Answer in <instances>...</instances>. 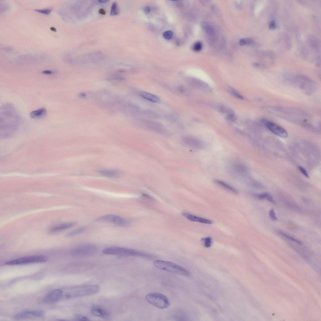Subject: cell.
<instances>
[{
    "label": "cell",
    "mask_w": 321,
    "mask_h": 321,
    "mask_svg": "<svg viewBox=\"0 0 321 321\" xmlns=\"http://www.w3.org/2000/svg\"><path fill=\"white\" fill-rule=\"evenodd\" d=\"M0 135L2 138L10 137L15 133L20 122V118L14 106L6 103L1 109Z\"/></svg>",
    "instance_id": "6da1fadb"
},
{
    "label": "cell",
    "mask_w": 321,
    "mask_h": 321,
    "mask_svg": "<svg viewBox=\"0 0 321 321\" xmlns=\"http://www.w3.org/2000/svg\"><path fill=\"white\" fill-rule=\"evenodd\" d=\"M100 289L99 286L95 285L68 287L62 289V298H71L87 296L97 293Z\"/></svg>",
    "instance_id": "7a4b0ae2"
},
{
    "label": "cell",
    "mask_w": 321,
    "mask_h": 321,
    "mask_svg": "<svg viewBox=\"0 0 321 321\" xmlns=\"http://www.w3.org/2000/svg\"><path fill=\"white\" fill-rule=\"evenodd\" d=\"M103 254L122 256L140 257L148 259H152L151 255L136 250L120 247H111L105 249L103 251Z\"/></svg>",
    "instance_id": "3957f363"
},
{
    "label": "cell",
    "mask_w": 321,
    "mask_h": 321,
    "mask_svg": "<svg viewBox=\"0 0 321 321\" xmlns=\"http://www.w3.org/2000/svg\"><path fill=\"white\" fill-rule=\"evenodd\" d=\"M153 265L159 269L165 271L177 274L185 277H188L190 273L184 267L178 264L169 261L157 260L154 261Z\"/></svg>",
    "instance_id": "277c9868"
},
{
    "label": "cell",
    "mask_w": 321,
    "mask_h": 321,
    "mask_svg": "<svg viewBox=\"0 0 321 321\" xmlns=\"http://www.w3.org/2000/svg\"><path fill=\"white\" fill-rule=\"evenodd\" d=\"M145 298L150 304L160 309H165L170 305L168 298L162 294L153 292L147 294Z\"/></svg>",
    "instance_id": "5b68a950"
},
{
    "label": "cell",
    "mask_w": 321,
    "mask_h": 321,
    "mask_svg": "<svg viewBox=\"0 0 321 321\" xmlns=\"http://www.w3.org/2000/svg\"><path fill=\"white\" fill-rule=\"evenodd\" d=\"M97 247L95 245L86 244L81 245L75 247L71 253L74 256L86 257L92 255L96 253Z\"/></svg>",
    "instance_id": "8992f818"
},
{
    "label": "cell",
    "mask_w": 321,
    "mask_h": 321,
    "mask_svg": "<svg viewBox=\"0 0 321 321\" xmlns=\"http://www.w3.org/2000/svg\"><path fill=\"white\" fill-rule=\"evenodd\" d=\"M48 258L44 256H36L25 257L9 261L5 263L6 265H15L28 264L42 263L46 262Z\"/></svg>",
    "instance_id": "52a82bcc"
},
{
    "label": "cell",
    "mask_w": 321,
    "mask_h": 321,
    "mask_svg": "<svg viewBox=\"0 0 321 321\" xmlns=\"http://www.w3.org/2000/svg\"><path fill=\"white\" fill-rule=\"evenodd\" d=\"M141 124L149 129L160 134L166 135L168 134L166 128L162 124L156 121L143 119L140 121Z\"/></svg>",
    "instance_id": "ba28073f"
},
{
    "label": "cell",
    "mask_w": 321,
    "mask_h": 321,
    "mask_svg": "<svg viewBox=\"0 0 321 321\" xmlns=\"http://www.w3.org/2000/svg\"><path fill=\"white\" fill-rule=\"evenodd\" d=\"M97 221L111 223L120 227H125L128 224L126 220L118 216L113 214L107 215L100 217L97 219Z\"/></svg>",
    "instance_id": "9c48e42d"
},
{
    "label": "cell",
    "mask_w": 321,
    "mask_h": 321,
    "mask_svg": "<svg viewBox=\"0 0 321 321\" xmlns=\"http://www.w3.org/2000/svg\"><path fill=\"white\" fill-rule=\"evenodd\" d=\"M262 122L270 131L277 136L285 138L288 137L287 132L284 128L267 119H263Z\"/></svg>",
    "instance_id": "30bf717a"
},
{
    "label": "cell",
    "mask_w": 321,
    "mask_h": 321,
    "mask_svg": "<svg viewBox=\"0 0 321 321\" xmlns=\"http://www.w3.org/2000/svg\"><path fill=\"white\" fill-rule=\"evenodd\" d=\"M182 141L185 145L194 149H202L204 146L202 141L193 137H184Z\"/></svg>",
    "instance_id": "8fae6325"
},
{
    "label": "cell",
    "mask_w": 321,
    "mask_h": 321,
    "mask_svg": "<svg viewBox=\"0 0 321 321\" xmlns=\"http://www.w3.org/2000/svg\"><path fill=\"white\" fill-rule=\"evenodd\" d=\"M62 291L61 289H56L50 292L44 299V301L46 303L55 302L62 298Z\"/></svg>",
    "instance_id": "7c38bea8"
},
{
    "label": "cell",
    "mask_w": 321,
    "mask_h": 321,
    "mask_svg": "<svg viewBox=\"0 0 321 321\" xmlns=\"http://www.w3.org/2000/svg\"><path fill=\"white\" fill-rule=\"evenodd\" d=\"M44 312L40 310H25L18 313L15 316V318L21 319L27 318L29 316L40 317L43 316Z\"/></svg>",
    "instance_id": "4fadbf2b"
},
{
    "label": "cell",
    "mask_w": 321,
    "mask_h": 321,
    "mask_svg": "<svg viewBox=\"0 0 321 321\" xmlns=\"http://www.w3.org/2000/svg\"><path fill=\"white\" fill-rule=\"evenodd\" d=\"M182 215L185 218L190 220V221L193 222L204 223V224H212V221L209 219L201 218L191 214L187 213H182Z\"/></svg>",
    "instance_id": "5bb4252c"
},
{
    "label": "cell",
    "mask_w": 321,
    "mask_h": 321,
    "mask_svg": "<svg viewBox=\"0 0 321 321\" xmlns=\"http://www.w3.org/2000/svg\"><path fill=\"white\" fill-rule=\"evenodd\" d=\"M91 312L94 316L107 319L109 318L110 314L108 311L98 306L93 307L91 309Z\"/></svg>",
    "instance_id": "9a60e30c"
},
{
    "label": "cell",
    "mask_w": 321,
    "mask_h": 321,
    "mask_svg": "<svg viewBox=\"0 0 321 321\" xmlns=\"http://www.w3.org/2000/svg\"><path fill=\"white\" fill-rule=\"evenodd\" d=\"M75 224H76V223L74 222L62 223V224L55 226L52 228L50 231L52 233L61 232L73 227Z\"/></svg>",
    "instance_id": "2e32d148"
},
{
    "label": "cell",
    "mask_w": 321,
    "mask_h": 321,
    "mask_svg": "<svg viewBox=\"0 0 321 321\" xmlns=\"http://www.w3.org/2000/svg\"><path fill=\"white\" fill-rule=\"evenodd\" d=\"M188 82L192 86L201 90H206L208 88V86L206 84L196 78H189L188 79Z\"/></svg>",
    "instance_id": "e0dca14e"
},
{
    "label": "cell",
    "mask_w": 321,
    "mask_h": 321,
    "mask_svg": "<svg viewBox=\"0 0 321 321\" xmlns=\"http://www.w3.org/2000/svg\"><path fill=\"white\" fill-rule=\"evenodd\" d=\"M46 114V109L45 108H42L31 112L30 116L33 119H39L44 117Z\"/></svg>",
    "instance_id": "ac0fdd59"
},
{
    "label": "cell",
    "mask_w": 321,
    "mask_h": 321,
    "mask_svg": "<svg viewBox=\"0 0 321 321\" xmlns=\"http://www.w3.org/2000/svg\"><path fill=\"white\" fill-rule=\"evenodd\" d=\"M140 95L143 98L151 102L157 103L160 101V99L158 96L149 92H142Z\"/></svg>",
    "instance_id": "d6986e66"
},
{
    "label": "cell",
    "mask_w": 321,
    "mask_h": 321,
    "mask_svg": "<svg viewBox=\"0 0 321 321\" xmlns=\"http://www.w3.org/2000/svg\"><path fill=\"white\" fill-rule=\"evenodd\" d=\"M101 175L108 178H114L118 175V172L115 170H102L99 171Z\"/></svg>",
    "instance_id": "ffe728a7"
},
{
    "label": "cell",
    "mask_w": 321,
    "mask_h": 321,
    "mask_svg": "<svg viewBox=\"0 0 321 321\" xmlns=\"http://www.w3.org/2000/svg\"><path fill=\"white\" fill-rule=\"evenodd\" d=\"M214 182L216 184L225 188V189L234 194H237L238 192L235 188L231 186L230 185L225 183L224 182L219 180H215Z\"/></svg>",
    "instance_id": "44dd1931"
},
{
    "label": "cell",
    "mask_w": 321,
    "mask_h": 321,
    "mask_svg": "<svg viewBox=\"0 0 321 321\" xmlns=\"http://www.w3.org/2000/svg\"><path fill=\"white\" fill-rule=\"evenodd\" d=\"M201 26L203 29L209 35L213 36L214 35V31L212 27L209 24L205 22H202L201 24Z\"/></svg>",
    "instance_id": "7402d4cb"
},
{
    "label": "cell",
    "mask_w": 321,
    "mask_h": 321,
    "mask_svg": "<svg viewBox=\"0 0 321 321\" xmlns=\"http://www.w3.org/2000/svg\"><path fill=\"white\" fill-rule=\"evenodd\" d=\"M86 230V228L85 227H81L68 233L66 234V236L67 237H73L82 233Z\"/></svg>",
    "instance_id": "603a6c76"
},
{
    "label": "cell",
    "mask_w": 321,
    "mask_h": 321,
    "mask_svg": "<svg viewBox=\"0 0 321 321\" xmlns=\"http://www.w3.org/2000/svg\"><path fill=\"white\" fill-rule=\"evenodd\" d=\"M234 168L235 171L239 172L244 173L246 172L247 169L242 164H236L234 165Z\"/></svg>",
    "instance_id": "cb8c5ba5"
},
{
    "label": "cell",
    "mask_w": 321,
    "mask_h": 321,
    "mask_svg": "<svg viewBox=\"0 0 321 321\" xmlns=\"http://www.w3.org/2000/svg\"><path fill=\"white\" fill-rule=\"evenodd\" d=\"M119 9L117 3L115 2L113 3L111 6L110 14L111 15H117L119 13Z\"/></svg>",
    "instance_id": "d4e9b609"
},
{
    "label": "cell",
    "mask_w": 321,
    "mask_h": 321,
    "mask_svg": "<svg viewBox=\"0 0 321 321\" xmlns=\"http://www.w3.org/2000/svg\"><path fill=\"white\" fill-rule=\"evenodd\" d=\"M279 234L280 235H281L289 239L290 240L292 241L296 242V243L298 244H302V242L300 240H299L297 239H295L291 236L285 233L284 232H280Z\"/></svg>",
    "instance_id": "484cf974"
},
{
    "label": "cell",
    "mask_w": 321,
    "mask_h": 321,
    "mask_svg": "<svg viewBox=\"0 0 321 321\" xmlns=\"http://www.w3.org/2000/svg\"><path fill=\"white\" fill-rule=\"evenodd\" d=\"M202 240L204 242V246L206 248H209L211 246L212 243V239L210 237L203 238Z\"/></svg>",
    "instance_id": "4316f807"
},
{
    "label": "cell",
    "mask_w": 321,
    "mask_h": 321,
    "mask_svg": "<svg viewBox=\"0 0 321 321\" xmlns=\"http://www.w3.org/2000/svg\"><path fill=\"white\" fill-rule=\"evenodd\" d=\"M34 11L46 15H48L51 13V12L52 11V9H36Z\"/></svg>",
    "instance_id": "83f0119b"
},
{
    "label": "cell",
    "mask_w": 321,
    "mask_h": 321,
    "mask_svg": "<svg viewBox=\"0 0 321 321\" xmlns=\"http://www.w3.org/2000/svg\"><path fill=\"white\" fill-rule=\"evenodd\" d=\"M270 218L273 221H277L278 218L275 215L274 210L273 209H271L269 213Z\"/></svg>",
    "instance_id": "f1b7e54d"
},
{
    "label": "cell",
    "mask_w": 321,
    "mask_h": 321,
    "mask_svg": "<svg viewBox=\"0 0 321 321\" xmlns=\"http://www.w3.org/2000/svg\"><path fill=\"white\" fill-rule=\"evenodd\" d=\"M253 41L249 39H243L240 41V44L241 45L245 44H250L253 43Z\"/></svg>",
    "instance_id": "f546056e"
},
{
    "label": "cell",
    "mask_w": 321,
    "mask_h": 321,
    "mask_svg": "<svg viewBox=\"0 0 321 321\" xmlns=\"http://www.w3.org/2000/svg\"><path fill=\"white\" fill-rule=\"evenodd\" d=\"M163 36L166 39L169 40L172 37L173 33L171 31H166L163 33Z\"/></svg>",
    "instance_id": "4dcf8cb0"
},
{
    "label": "cell",
    "mask_w": 321,
    "mask_h": 321,
    "mask_svg": "<svg viewBox=\"0 0 321 321\" xmlns=\"http://www.w3.org/2000/svg\"><path fill=\"white\" fill-rule=\"evenodd\" d=\"M194 51H199L202 48V44L200 42H197L195 44L193 47Z\"/></svg>",
    "instance_id": "1f68e13d"
},
{
    "label": "cell",
    "mask_w": 321,
    "mask_h": 321,
    "mask_svg": "<svg viewBox=\"0 0 321 321\" xmlns=\"http://www.w3.org/2000/svg\"><path fill=\"white\" fill-rule=\"evenodd\" d=\"M75 319L78 321H87L90 320L88 318L79 315H77L75 316Z\"/></svg>",
    "instance_id": "d6a6232c"
},
{
    "label": "cell",
    "mask_w": 321,
    "mask_h": 321,
    "mask_svg": "<svg viewBox=\"0 0 321 321\" xmlns=\"http://www.w3.org/2000/svg\"><path fill=\"white\" fill-rule=\"evenodd\" d=\"M298 168L301 172L302 173V174L304 175L305 177L307 178H309V175H308L306 169L303 168L302 167L300 166H298Z\"/></svg>",
    "instance_id": "836d02e7"
},
{
    "label": "cell",
    "mask_w": 321,
    "mask_h": 321,
    "mask_svg": "<svg viewBox=\"0 0 321 321\" xmlns=\"http://www.w3.org/2000/svg\"><path fill=\"white\" fill-rule=\"evenodd\" d=\"M268 193H264L258 194L257 196V197L259 199L263 200L266 199V198L269 194Z\"/></svg>",
    "instance_id": "e575fe53"
},
{
    "label": "cell",
    "mask_w": 321,
    "mask_h": 321,
    "mask_svg": "<svg viewBox=\"0 0 321 321\" xmlns=\"http://www.w3.org/2000/svg\"><path fill=\"white\" fill-rule=\"evenodd\" d=\"M227 118L228 120L232 121H237V116L233 113L229 114L227 116Z\"/></svg>",
    "instance_id": "d590c367"
},
{
    "label": "cell",
    "mask_w": 321,
    "mask_h": 321,
    "mask_svg": "<svg viewBox=\"0 0 321 321\" xmlns=\"http://www.w3.org/2000/svg\"><path fill=\"white\" fill-rule=\"evenodd\" d=\"M231 91L233 94L234 96L238 97V98L242 99H244L243 96H242L239 94L238 93L237 91L235 90L231 89Z\"/></svg>",
    "instance_id": "8d00e7d4"
},
{
    "label": "cell",
    "mask_w": 321,
    "mask_h": 321,
    "mask_svg": "<svg viewBox=\"0 0 321 321\" xmlns=\"http://www.w3.org/2000/svg\"><path fill=\"white\" fill-rule=\"evenodd\" d=\"M266 199L267 201H269V202L273 204H276L275 201L273 199L272 196H271V195L269 194L268 196H267Z\"/></svg>",
    "instance_id": "74e56055"
},
{
    "label": "cell",
    "mask_w": 321,
    "mask_h": 321,
    "mask_svg": "<svg viewBox=\"0 0 321 321\" xmlns=\"http://www.w3.org/2000/svg\"><path fill=\"white\" fill-rule=\"evenodd\" d=\"M276 27V22L275 21L273 20L270 22L269 25V28L271 30L275 29Z\"/></svg>",
    "instance_id": "f35d334b"
},
{
    "label": "cell",
    "mask_w": 321,
    "mask_h": 321,
    "mask_svg": "<svg viewBox=\"0 0 321 321\" xmlns=\"http://www.w3.org/2000/svg\"><path fill=\"white\" fill-rule=\"evenodd\" d=\"M42 73L44 74L51 75L54 74V72L48 70H46L42 72Z\"/></svg>",
    "instance_id": "ab89813d"
},
{
    "label": "cell",
    "mask_w": 321,
    "mask_h": 321,
    "mask_svg": "<svg viewBox=\"0 0 321 321\" xmlns=\"http://www.w3.org/2000/svg\"><path fill=\"white\" fill-rule=\"evenodd\" d=\"M144 11L146 13H149L151 11V9L149 7H146L144 9Z\"/></svg>",
    "instance_id": "60d3db41"
},
{
    "label": "cell",
    "mask_w": 321,
    "mask_h": 321,
    "mask_svg": "<svg viewBox=\"0 0 321 321\" xmlns=\"http://www.w3.org/2000/svg\"><path fill=\"white\" fill-rule=\"evenodd\" d=\"M108 1H107V0H105V1L103 0V1H99V2L101 3H105L108 2Z\"/></svg>",
    "instance_id": "b9f144b4"
},
{
    "label": "cell",
    "mask_w": 321,
    "mask_h": 321,
    "mask_svg": "<svg viewBox=\"0 0 321 321\" xmlns=\"http://www.w3.org/2000/svg\"><path fill=\"white\" fill-rule=\"evenodd\" d=\"M99 13H100L102 14H105V11L103 10L102 9H101V10H99Z\"/></svg>",
    "instance_id": "7bdbcfd3"
},
{
    "label": "cell",
    "mask_w": 321,
    "mask_h": 321,
    "mask_svg": "<svg viewBox=\"0 0 321 321\" xmlns=\"http://www.w3.org/2000/svg\"><path fill=\"white\" fill-rule=\"evenodd\" d=\"M50 29H51L52 31H55V32H56V29L54 27H52L50 28Z\"/></svg>",
    "instance_id": "ee69618b"
},
{
    "label": "cell",
    "mask_w": 321,
    "mask_h": 321,
    "mask_svg": "<svg viewBox=\"0 0 321 321\" xmlns=\"http://www.w3.org/2000/svg\"><path fill=\"white\" fill-rule=\"evenodd\" d=\"M253 65L255 67H257V66H259V64H258L257 63H254L253 64Z\"/></svg>",
    "instance_id": "f6af8a7d"
}]
</instances>
